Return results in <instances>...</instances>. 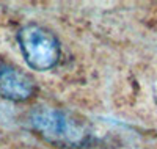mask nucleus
Here are the masks:
<instances>
[{"mask_svg": "<svg viewBox=\"0 0 157 149\" xmlns=\"http://www.w3.org/2000/svg\"><path fill=\"white\" fill-rule=\"evenodd\" d=\"M35 91V80L29 74L0 58V97L11 102H25Z\"/></svg>", "mask_w": 157, "mask_h": 149, "instance_id": "obj_3", "label": "nucleus"}, {"mask_svg": "<svg viewBox=\"0 0 157 149\" xmlns=\"http://www.w3.org/2000/svg\"><path fill=\"white\" fill-rule=\"evenodd\" d=\"M27 123L46 143L61 149H82L93 140L88 121L66 108L39 105L29 113Z\"/></svg>", "mask_w": 157, "mask_h": 149, "instance_id": "obj_1", "label": "nucleus"}, {"mask_svg": "<svg viewBox=\"0 0 157 149\" xmlns=\"http://www.w3.org/2000/svg\"><path fill=\"white\" fill-rule=\"evenodd\" d=\"M17 43L25 63L33 71L44 72L60 63L61 44L58 38L41 25H24L17 32Z\"/></svg>", "mask_w": 157, "mask_h": 149, "instance_id": "obj_2", "label": "nucleus"}]
</instances>
